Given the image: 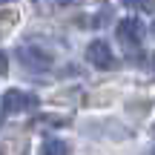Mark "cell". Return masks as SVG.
<instances>
[{
	"instance_id": "3957f363",
	"label": "cell",
	"mask_w": 155,
	"mask_h": 155,
	"mask_svg": "<svg viewBox=\"0 0 155 155\" xmlns=\"http://www.w3.org/2000/svg\"><path fill=\"white\" fill-rule=\"evenodd\" d=\"M86 61L92 63L95 69H112L115 66V55H112L106 40H92V43L86 46Z\"/></svg>"
},
{
	"instance_id": "ba28073f",
	"label": "cell",
	"mask_w": 155,
	"mask_h": 155,
	"mask_svg": "<svg viewBox=\"0 0 155 155\" xmlns=\"http://www.w3.org/2000/svg\"><path fill=\"white\" fill-rule=\"evenodd\" d=\"M58 3H72V0H58Z\"/></svg>"
},
{
	"instance_id": "30bf717a",
	"label": "cell",
	"mask_w": 155,
	"mask_h": 155,
	"mask_svg": "<svg viewBox=\"0 0 155 155\" xmlns=\"http://www.w3.org/2000/svg\"><path fill=\"white\" fill-rule=\"evenodd\" d=\"M152 35H155V23H152Z\"/></svg>"
},
{
	"instance_id": "8992f818",
	"label": "cell",
	"mask_w": 155,
	"mask_h": 155,
	"mask_svg": "<svg viewBox=\"0 0 155 155\" xmlns=\"http://www.w3.org/2000/svg\"><path fill=\"white\" fill-rule=\"evenodd\" d=\"M124 9H135V12H152L155 0H121Z\"/></svg>"
},
{
	"instance_id": "52a82bcc",
	"label": "cell",
	"mask_w": 155,
	"mask_h": 155,
	"mask_svg": "<svg viewBox=\"0 0 155 155\" xmlns=\"http://www.w3.org/2000/svg\"><path fill=\"white\" fill-rule=\"evenodd\" d=\"M6 72H9V55L0 49V75H6Z\"/></svg>"
},
{
	"instance_id": "5b68a950",
	"label": "cell",
	"mask_w": 155,
	"mask_h": 155,
	"mask_svg": "<svg viewBox=\"0 0 155 155\" xmlns=\"http://www.w3.org/2000/svg\"><path fill=\"white\" fill-rule=\"evenodd\" d=\"M66 152H69V144L61 138H46L40 147V155H66Z\"/></svg>"
},
{
	"instance_id": "9c48e42d",
	"label": "cell",
	"mask_w": 155,
	"mask_h": 155,
	"mask_svg": "<svg viewBox=\"0 0 155 155\" xmlns=\"http://www.w3.org/2000/svg\"><path fill=\"white\" fill-rule=\"evenodd\" d=\"M3 3H9V0H0V6H3Z\"/></svg>"
},
{
	"instance_id": "6da1fadb",
	"label": "cell",
	"mask_w": 155,
	"mask_h": 155,
	"mask_svg": "<svg viewBox=\"0 0 155 155\" xmlns=\"http://www.w3.org/2000/svg\"><path fill=\"white\" fill-rule=\"evenodd\" d=\"M115 35H118V40H121V46L135 49V46H141V40H144V23H141L138 17H124V20L118 23Z\"/></svg>"
},
{
	"instance_id": "277c9868",
	"label": "cell",
	"mask_w": 155,
	"mask_h": 155,
	"mask_svg": "<svg viewBox=\"0 0 155 155\" xmlns=\"http://www.w3.org/2000/svg\"><path fill=\"white\" fill-rule=\"evenodd\" d=\"M0 104H3V109H6V112L17 115V112L32 109V106L38 104V98H35V95H29V92H20V89H6Z\"/></svg>"
},
{
	"instance_id": "7a4b0ae2",
	"label": "cell",
	"mask_w": 155,
	"mask_h": 155,
	"mask_svg": "<svg viewBox=\"0 0 155 155\" xmlns=\"http://www.w3.org/2000/svg\"><path fill=\"white\" fill-rule=\"evenodd\" d=\"M17 58H20V63L26 69H35V72H49L52 69V55L43 52L40 46H20Z\"/></svg>"
}]
</instances>
